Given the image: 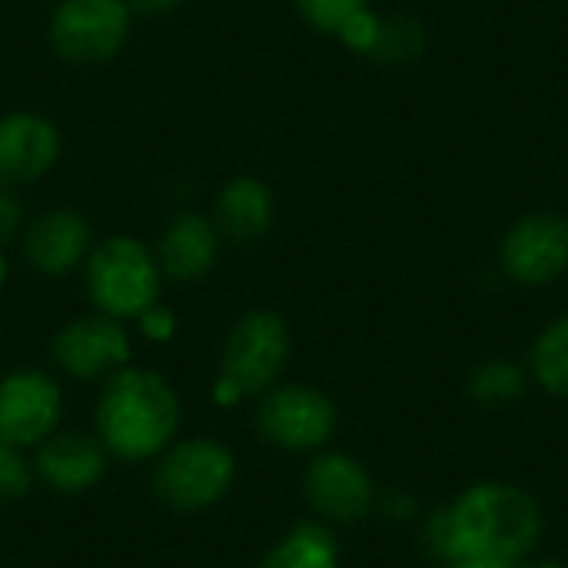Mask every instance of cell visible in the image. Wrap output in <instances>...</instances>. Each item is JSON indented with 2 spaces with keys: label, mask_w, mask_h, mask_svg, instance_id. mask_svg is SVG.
<instances>
[{
  "label": "cell",
  "mask_w": 568,
  "mask_h": 568,
  "mask_svg": "<svg viewBox=\"0 0 568 568\" xmlns=\"http://www.w3.org/2000/svg\"><path fill=\"white\" fill-rule=\"evenodd\" d=\"M176 426L180 399L160 373L123 366L103 383L97 403V439L116 459H156L173 443Z\"/></svg>",
  "instance_id": "obj_1"
},
{
  "label": "cell",
  "mask_w": 568,
  "mask_h": 568,
  "mask_svg": "<svg viewBox=\"0 0 568 568\" xmlns=\"http://www.w3.org/2000/svg\"><path fill=\"white\" fill-rule=\"evenodd\" d=\"M449 513L459 562H499L516 566L542 536L539 503L513 483H479L466 489Z\"/></svg>",
  "instance_id": "obj_2"
},
{
  "label": "cell",
  "mask_w": 568,
  "mask_h": 568,
  "mask_svg": "<svg viewBox=\"0 0 568 568\" xmlns=\"http://www.w3.org/2000/svg\"><path fill=\"white\" fill-rule=\"evenodd\" d=\"M83 286L97 313L130 323L160 303L163 273L150 243L130 233H113L93 243L83 263Z\"/></svg>",
  "instance_id": "obj_3"
},
{
  "label": "cell",
  "mask_w": 568,
  "mask_h": 568,
  "mask_svg": "<svg viewBox=\"0 0 568 568\" xmlns=\"http://www.w3.org/2000/svg\"><path fill=\"white\" fill-rule=\"evenodd\" d=\"M290 326L273 310L243 313L220 353V379L213 386L216 406H236L250 396H263L276 386L286 359H290Z\"/></svg>",
  "instance_id": "obj_4"
},
{
  "label": "cell",
  "mask_w": 568,
  "mask_h": 568,
  "mask_svg": "<svg viewBox=\"0 0 568 568\" xmlns=\"http://www.w3.org/2000/svg\"><path fill=\"white\" fill-rule=\"evenodd\" d=\"M133 20L126 0H57L47 17V43L70 67H100L123 53Z\"/></svg>",
  "instance_id": "obj_5"
},
{
  "label": "cell",
  "mask_w": 568,
  "mask_h": 568,
  "mask_svg": "<svg viewBox=\"0 0 568 568\" xmlns=\"http://www.w3.org/2000/svg\"><path fill=\"white\" fill-rule=\"evenodd\" d=\"M236 483V459L216 439H183L160 453L153 493L176 513L216 506Z\"/></svg>",
  "instance_id": "obj_6"
},
{
  "label": "cell",
  "mask_w": 568,
  "mask_h": 568,
  "mask_svg": "<svg viewBox=\"0 0 568 568\" xmlns=\"http://www.w3.org/2000/svg\"><path fill=\"white\" fill-rule=\"evenodd\" d=\"M260 436L286 453H310L329 443L336 433V406L313 386H273L256 409Z\"/></svg>",
  "instance_id": "obj_7"
},
{
  "label": "cell",
  "mask_w": 568,
  "mask_h": 568,
  "mask_svg": "<svg viewBox=\"0 0 568 568\" xmlns=\"http://www.w3.org/2000/svg\"><path fill=\"white\" fill-rule=\"evenodd\" d=\"M50 353L53 363L73 379H110L113 373L130 366L133 343L120 320L90 313L60 326Z\"/></svg>",
  "instance_id": "obj_8"
},
{
  "label": "cell",
  "mask_w": 568,
  "mask_h": 568,
  "mask_svg": "<svg viewBox=\"0 0 568 568\" xmlns=\"http://www.w3.org/2000/svg\"><path fill=\"white\" fill-rule=\"evenodd\" d=\"M20 253L27 266L47 280H63L83 270L93 250V230L73 206H50L27 220L20 233Z\"/></svg>",
  "instance_id": "obj_9"
},
{
  "label": "cell",
  "mask_w": 568,
  "mask_h": 568,
  "mask_svg": "<svg viewBox=\"0 0 568 568\" xmlns=\"http://www.w3.org/2000/svg\"><path fill=\"white\" fill-rule=\"evenodd\" d=\"M503 273L523 286H542L568 270V220L559 213L523 216L499 246Z\"/></svg>",
  "instance_id": "obj_10"
},
{
  "label": "cell",
  "mask_w": 568,
  "mask_h": 568,
  "mask_svg": "<svg viewBox=\"0 0 568 568\" xmlns=\"http://www.w3.org/2000/svg\"><path fill=\"white\" fill-rule=\"evenodd\" d=\"M63 156L60 126L37 110H7L0 116V186L20 190L40 183Z\"/></svg>",
  "instance_id": "obj_11"
},
{
  "label": "cell",
  "mask_w": 568,
  "mask_h": 568,
  "mask_svg": "<svg viewBox=\"0 0 568 568\" xmlns=\"http://www.w3.org/2000/svg\"><path fill=\"white\" fill-rule=\"evenodd\" d=\"M63 393L43 369H17L0 379V436L13 446H40L53 436Z\"/></svg>",
  "instance_id": "obj_12"
},
{
  "label": "cell",
  "mask_w": 568,
  "mask_h": 568,
  "mask_svg": "<svg viewBox=\"0 0 568 568\" xmlns=\"http://www.w3.org/2000/svg\"><path fill=\"white\" fill-rule=\"evenodd\" d=\"M306 503L326 523H359L373 509V479L346 453H323L303 476Z\"/></svg>",
  "instance_id": "obj_13"
},
{
  "label": "cell",
  "mask_w": 568,
  "mask_h": 568,
  "mask_svg": "<svg viewBox=\"0 0 568 568\" xmlns=\"http://www.w3.org/2000/svg\"><path fill=\"white\" fill-rule=\"evenodd\" d=\"M220 246H223V236L210 213L180 210L163 223V230L153 243V253H156L163 280L196 283L206 273H213V266L220 260Z\"/></svg>",
  "instance_id": "obj_14"
},
{
  "label": "cell",
  "mask_w": 568,
  "mask_h": 568,
  "mask_svg": "<svg viewBox=\"0 0 568 568\" xmlns=\"http://www.w3.org/2000/svg\"><path fill=\"white\" fill-rule=\"evenodd\" d=\"M40 483L60 496H77L93 489L106 473V449L100 439L80 433H53L40 443L33 463Z\"/></svg>",
  "instance_id": "obj_15"
},
{
  "label": "cell",
  "mask_w": 568,
  "mask_h": 568,
  "mask_svg": "<svg viewBox=\"0 0 568 568\" xmlns=\"http://www.w3.org/2000/svg\"><path fill=\"white\" fill-rule=\"evenodd\" d=\"M213 223L223 240L256 243L273 230L276 220V193L263 176L240 173L230 176L213 200Z\"/></svg>",
  "instance_id": "obj_16"
},
{
  "label": "cell",
  "mask_w": 568,
  "mask_h": 568,
  "mask_svg": "<svg viewBox=\"0 0 568 568\" xmlns=\"http://www.w3.org/2000/svg\"><path fill=\"white\" fill-rule=\"evenodd\" d=\"M256 568H339L336 536L320 523L293 526Z\"/></svg>",
  "instance_id": "obj_17"
},
{
  "label": "cell",
  "mask_w": 568,
  "mask_h": 568,
  "mask_svg": "<svg viewBox=\"0 0 568 568\" xmlns=\"http://www.w3.org/2000/svg\"><path fill=\"white\" fill-rule=\"evenodd\" d=\"M529 366H532L536 383L546 393L568 399V316L556 320L552 326L539 333Z\"/></svg>",
  "instance_id": "obj_18"
},
{
  "label": "cell",
  "mask_w": 568,
  "mask_h": 568,
  "mask_svg": "<svg viewBox=\"0 0 568 568\" xmlns=\"http://www.w3.org/2000/svg\"><path fill=\"white\" fill-rule=\"evenodd\" d=\"M523 389H526L523 369L506 359H493V363L479 366L469 379V396L483 406H506V403L519 399Z\"/></svg>",
  "instance_id": "obj_19"
},
{
  "label": "cell",
  "mask_w": 568,
  "mask_h": 568,
  "mask_svg": "<svg viewBox=\"0 0 568 568\" xmlns=\"http://www.w3.org/2000/svg\"><path fill=\"white\" fill-rule=\"evenodd\" d=\"M419 50H423V30H419V23L406 20V17H393V20H383L379 40H376V47H373L369 57L386 60V63H406V60H416Z\"/></svg>",
  "instance_id": "obj_20"
},
{
  "label": "cell",
  "mask_w": 568,
  "mask_h": 568,
  "mask_svg": "<svg viewBox=\"0 0 568 568\" xmlns=\"http://www.w3.org/2000/svg\"><path fill=\"white\" fill-rule=\"evenodd\" d=\"M296 13L320 33H339L349 17L366 10V0H293Z\"/></svg>",
  "instance_id": "obj_21"
},
{
  "label": "cell",
  "mask_w": 568,
  "mask_h": 568,
  "mask_svg": "<svg viewBox=\"0 0 568 568\" xmlns=\"http://www.w3.org/2000/svg\"><path fill=\"white\" fill-rule=\"evenodd\" d=\"M30 466L27 459L20 456V446L7 443L0 436V499H20L30 493Z\"/></svg>",
  "instance_id": "obj_22"
},
{
  "label": "cell",
  "mask_w": 568,
  "mask_h": 568,
  "mask_svg": "<svg viewBox=\"0 0 568 568\" xmlns=\"http://www.w3.org/2000/svg\"><path fill=\"white\" fill-rule=\"evenodd\" d=\"M379 27H383V20L366 7V10H359L356 17H349L336 37H339L353 53H373V47H376V40H379Z\"/></svg>",
  "instance_id": "obj_23"
},
{
  "label": "cell",
  "mask_w": 568,
  "mask_h": 568,
  "mask_svg": "<svg viewBox=\"0 0 568 568\" xmlns=\"http://www.w3.org/2000/svg\"><path fill=\"white\" fill-rule=\"evenodd\" d=\"M133 323H136L140 336L150 339V343H170V339L176 336V316H173V310L163 306V303H153V306L143 310Z\"/></svg>",
  "instance_id": "obj_24"
},
{
  "label": "cell",
  "mask_w": 568,
  "mask_h": 568,
  "mask_svg": "<svg viewBox=\"0 0 568 568\" xmlns=\"http://www.w3.org/2000/svg\"><path fill=\"white\" fill-rule=\"evenodd\" d=\"M27 226V213L20 203V193L10 186H0V246L17 243Z\"/></svg>",
  "instance_id": "obj_25"
},
{
  "label": "cell",
  "mask_w": 568,
  "mask_h": 568,
  "mask_svg": "<svg viewBox=\"0 0 568 568\" xmlns=\"http://www.w3.org/2000/svg\"><path fill=\"white\" fill-rule=\"evenodd\" d=\"M133 17H166L173 10H180L186 0H126Z\"/></svg>",
  "instance_id": "obj_26"
},
{
  "label": "cell",
  "mask_w": 568,
  "mask_h": 568,
  "mask_svg": "<svg viewBox=\"0 0 568 568\" xmlns=\"http://www.w3.org/2000/svg\"><path fill=\"white\" fill-rule=\"evenodd\" d=\"M10 280V256H7V246H0V290L7 286Z\"/></svg>",
  "instance_id": "obj_27"
},
{
  "label": "cell",
  "mask_w": 568,
  "mask_h": 568,
  "mask_svg": "<svg viewBox=\"0 0 568 568\" xmlns=\"http://www.w3.org/2000/svg\"><path fill=\"white\" fill-rule=\"evenodd\" d=\"M449 568H519V566H499V562H479V559H466V562H453Z\"/></svg>",
  "instance_id": "obj_28"
},
{
  "label": "cell",
  "mask_w": 568,
  "mask_h": 568,
  "mask_svg": "<svg viewBox=\"0 0 568 568\" xmlns=\"http://www.w3.org/2000/svg\"><path fill=\"white\" fill-rule=\"evenodd\" d=\"M526 568H566V566H559V562H536V566H526Z\"/></svg>",
  "instance_id": "obj_29"
}]
</instances>
